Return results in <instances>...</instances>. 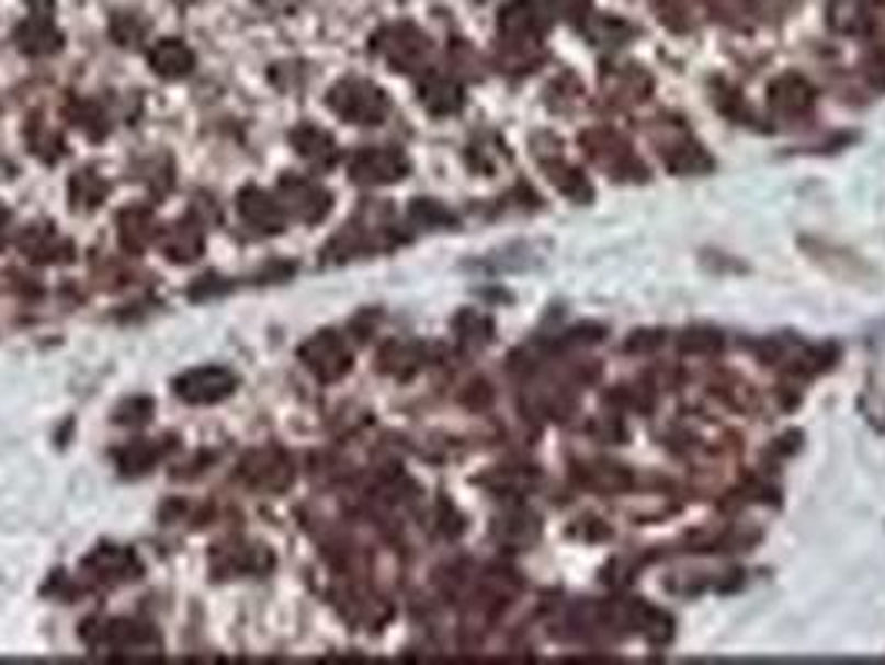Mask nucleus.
<instances>
[{"instance_id": "1", "label": "nucleus", "mask_w": 885, "mask_h": 665, "mask_svg": "<svg viewBox=\"0 0 885 665\" xmlns=\"http://www.w3.org/2000/svg\"><path fill=\"white\" fill-rule=\"evenodd\" d=\"M330 111L340 114L343 121L350 124H383L386 114H389V101H386V93L370 83V80H340L330 87Z\"/></svg>"}, {"instance_id": "2", "label": "nucleus", "mask_w": 885, "mask_h": 665, "mask_svg": "<svg viewBox=\"0 0 885 665\" xmlns=\"http://www.w3.org/2000/svg\"><path fill=\"white\" fill-rule=\"evenodd\" d=\"M300 359L304 366L320 379V383H337V379H343L353 366L350 359V346L340 333L333 330H320L314 333L304 346H300Z\"/></svg>"}, {"instance_id": "3", "label": "nucleus", "mask_w": 885, "mask_h": 665, "mask_svg": "<svg viewBox=\"0 0 885 665\" xmlns=\"http://www.w3.org/2000/svg\"><path fill=\"white\" fill-rule=\"evenodd\" d=\"M280 204L286 217L300 220V223H317L330 214L333 200L327 194V186L310 180V176H283L280 180Z\"/></svg>"}, {"instance_id": "4", "label": "nucleus", "mask_w": 885, "mask_h": 665, "mask_svg": "<svg viewBox=\"0 0 885 665\" xmlns=\"http://www.w3.org/2000/svg\"><path fill=\"white\" fill-rule=\"evenodd\" d=\"M410 160L397 147H363L350 157V176L363 186H386L404 180Z\"/></svg>"}, {"instance_id": "5", "label": "nucleus", "mask_w": 885, "mask_h": 665, "mask_svg": "<svg viewBox=\"0 0 885 665\" xmlns=\"http://www.w3.org/2000/svg\"><path fill=\"white\" fill-rule=\"evenodd\" d=\"M177 397L193 406H214L237 390V376L224 366H196L177 379Z\"/></svg>"}, {"instance_id": "6", "label": "nucleus", "mask_w": 885, "mask_h": 665, "mask_svg": "<svg viewBox=\"0 0 885 665\" xmlns=\"http://www.w3.org/2000/svg\"><path fill=\"white\" fill-rule=\"evenodd\" d=\"M83 639L93 649H107V652H147L157 645V635L131 619H104V622H87Z\"/></svg>"}, {"instance_id": "7", "label": "nucleus", "mask_w": 885, "mask_h": 665, "mask_svg": "<svg viewBox=\"0 0 885 665\" xmlns=\"http://www.w3.org/2000/svg\"><path fill=\"white\" fill-rule=\"evenodd\" d=\"M240 480L257 493H283L293 483V462L280 449H253L240 462Z\"/></svg>"}, {"instance_id": "8", "label": "nucleus", "mask_w": 885, "mask_h": 665, "mask_svg": "<svg viewBox=\"0 0 885 665\" xmlns=\"http://www.w3.org/2000/svg\"><path fill=\"white\" fill-rule=\"evenodd\" d=\"M83 576L101 586H117L140 576V562L124 546H101L83 559Z\"/></svg>"}, {"instance_id": "9", "label": "nucleus", "mask_w": 885, "mask_h": 665, "mask_svg": "<svg viewBox=\"0 0 885 665\" xmlns=\"http://www.w3.org/2000/svg\"><path fill=\"white\" fill-rule=\"evenodd\" d=\"M237 210L243 217L247 227H253L257 233H280L286 227V210L280 204V197L266 194L260 186H247L243 194L237 197Z\"/></svg>"}, {"instance_id": "10", "label": "nucleus", "mask_w": 885, "mask_h": 665, "mask_svg": "<svg viewBox=\"0 0 885 665\" xmlns=\"http://www.w3.org/2000/svg\"><path fill=\"white\" fill-rule=\"evenodd\" d=\"M376 50L393 64V70H413L427 57V37L407 24L389 27L376 37Z\"/></svg>"}, {"instance_id": "11", "label": "nucleus", "mask_w": 885, "mask_h": 665, "mask_svg": "<svg viewBox=\"0 0 885 665\" xmlns=\"http://www.w3.org/2000/svg\"><path fill=\"white\" fill-rule=\"evenodd\" d=\"M18 246L34 263H67V260H73V243L54 223H31L21 233Z\"/></svg>"}, {"instance_id": "12", "label": "nucleus", "mask_w": 885, "mask_h": 665, "mask_svg": "<svg viewBox=\"0 0 885 665\" xmlns=\"http://www.w3.org/2000/svg\"><path fill=\"white\" fill-rule=\"evenodd\" d=\"M14 44L27 57H50L64 47V34L50 21V14H31L14 27Z\"/></svg>"}, {"instance_id": "13", "label": "nucleus", "mask_w": 885, "mask_h": 665, "mask_svg": "<svg viewBox=\"0 0 885 665\" xmlns=\"http://www.w3.org/2000/svg\"><path fill=\"white\" fill-rule=\"evenodd\" d=\"M160 250L170 263H193L204 253V227L193 220H177L163 233H157Z\"/></svg>"}, {"instance_id": "14", "label": "nucleus", "mask_w": 885, "mask_h": 665, "mask_svg": "<svg viewBox=\"0 0 885 665\" xmlns=\"http://www.w3.org/2000/svg\"><path fill=\"white\" fill-rule=\"evenodd\" d=\"M214 569L220 576H243V573H263V569L273 562L266 549L260 546H247V542H224L214 552Z\"/></svg>"}, {"instance_id": "15", "label": "nucleus", "mask_w": 885, "mask_h": 665, "mask_svg": "<svg viewBox=\"0 0 885 665\" xmlns=\"http://www.w3.org/2000/svg\"><path fill=\"white\" fill-rule=\"evenodd\" d=\"M147 60H150V70L160 73V77H167V80H180V77H186L196 67V54L183 41H177V37L157 41L147 50Z\"/></svg>"}, {"instance_id": "16", "label": "nucleus", "mask_w": 885, "mask_h": 665, "mask_svg": "<svg viewBox=\"0 0 885 665\" xmlns=\"http://www.w3.org/2000/svg\"><path fill=\"white\" fill-rule=\"evenodd\" d=\"M290 144H293V150H297L307 163H314L320 170L324 167H333L337 157H340L337 140L324 127H317V124H300L297 130L290 134Z\"/></svg>"}, {"instance_id": "17", "label": "nucleus", "mask_w": 885, "mask_h": 665, "mask_svg": "<svg viewBox=\"0 0 885 665\" xmlns=\"http://www.w3.org/2000/svg\"><path fill=\"white\" fill-rule=\"evenodd\" d=\"M117 227H121V243H124V250H131V253L147 250V246L157 240V220H154V214H150L147 207H131V210H124L121 220H117Z\"/></svg>"}, {"instance_id": "18", "label": "nucleus", "mask_w": 885, "mask_h": 665, "mask_svg": "<svg viewBox=\"0 0 885 665\" xmlns=\"http://www.w3.org/2000/svg\"><path fill=\"white\" fill-rule=\"evenodd\" d=\"M107 180L97 173V170H80L73 180H70V207L73 210H93L97 204H101L107 197Z\"/></svg>"}, {"instance_id": "19", "label": "nucleus", "mask_w": 885, "mask_h": 665, "mask_svg": "<svg viewBox=\"0 0 885 665\" xmlns=\"http://www.w3.org/2000/svg\"><path fill=\"white\" fill-rule=\"evenodd\" d=\"M420 101H423L427 111H433V114H453V111H459V104H463V93H459V87H456L453 80H446V77H427V83L420 87Z\"/></svg>"}, {"instance_id": "20", "label": "nucleus", "mask_w": 885, "mask_h": 665, "mask_svg": "<svg viewBox=\"0 0 885 665\" xmlns=\"http://www.w3.org/2000/svg\"><path fill=\"white\" fill-rule=\"evenodd\" d=\"M160 456H163V446H157L150 439H134L131 446H124L117 452V466L124 472H147L150 466H157Z\"/></svg>"}, {"instance_id": "21", "label": "nucleus", "mask_w": 885, "mask_h": 665, "mask_svg": "<svg viewBox=\"0 0 885 665\" xmlns=\"http://www.w3.org/2000/svg\"><path fill=\"white\" fill-rule=\"evenodd\" d=\"M27 140H31V150L44 160V163H57L64 157V140L57 130H50L47 124L34 121L31 130H27Z\"/></svg>"}, {"instance_id": "22", "label": "nucleus", "mask_w": 885, "mask_h": 665, "mask_svg": "<svg viewBox=\"0 0 885 665\" xmlns=\"http://www.w3.org/2000/svg\"><path fill=\"white\" fill-rule=\"evenodd\" d=\"M111 37L121 47H140V41L147 37V21L140 14H134V11H121L111 21Z\"/></svg>"}, {"instance_id": "23", "label": "nucleus", "mask_w": 885, "mask_h": 665, "mask_svg": "<svg viewBox=\"0 0 885 665\" xmlns=\"http://www.w3.org/2000/svg\"><path fill=\"white\" fill-rule=\"evenodd\" d=\"M67 114H70L73 124H77L83 134H90V137H104V134H107V114H104L101 107H97V104H90V101H77V104H70Z\"/></svg>"}, {"instance_id": "24", "label": "nucleus", "mask_w": 885, "mask_h": 665, "mask_svg": "<svg viewBox=\"0 0 885 665\" xmlns=\"http://www.w3.org/2000/svg\"><path fill=\"white\" fill-rule=\"evenodd\" d=\"M150 410H154V403H150V400H131V403H124V406L117 410V423L140 426V423H147V420H150Z\"/></svg>"}, {"instance_id": "25", "label": "nucleus", "mask_w": 885, "mask_h": 665, "mask_svg": "<svg viewBox=\"0 0 885 665\" xmlns=\"http://www.w3.org/2000/svg\"><path fill=\"white\" fill-rule=\"evenodd\" d=\"M27 8H31V14H50L54 0H27Z\"/></svg>"}, {"instance_id": "26", "label": "nucleus", "mask_w": 885, "mask_h": 665, "mask_svg": "<svg viewBox=\"0 0 885 665\" xmlns=\"http://www.w3.org/2000/svg\"><path fill=\"white\" fill-rule=\"evenodd\" d=\"M8 230H11V214L0 207V246H4V240H8Z\"/></svg>"}]
</instances>
